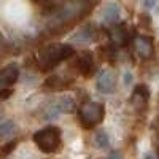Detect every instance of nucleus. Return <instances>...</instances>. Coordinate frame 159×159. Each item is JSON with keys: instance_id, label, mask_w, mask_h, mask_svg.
<instances>
[{"instance_id": "obj_4", "label": "nucleus", "mask_w": 159, "mask_h": 159, "mask_svg": "<svg viewBox=\"0 0 159 159\" xmlns=\"http://www.w3.org/2000/svg\"><path fill=\"white\" fill-rule=\"evenodd\" d=\"M86 8V3L84 0H70V2H67L61 10L56 11V15L52 16V22L51 24H64L67 21H72L75 18H78L81 13L84 11Z\"/></svg>"}, {"instance_id": "obj_5", "label": "nucleus", "mask_w": 159, "mask_h": 159, "mask_svg": "<svg viewBox=\"0 0 159 159\" xmlns=\"http://www.w3.org/2000/svg\"><path fill=\"white\" fill-rule=\"evenodd\" d=\"M19 78V69L16 64H8L7 67L2 69V72H0V86H2V89L5 88H10L13 86Z\"/></svg>"}, {"instance_id": "obj_14", "label": "nucleus", "mask_w": 159, "mask_h": 159, "mask_svg": "<svg viewBox=\"0 0 159 159\" xmlns=\"http://www.w3.org/2000/svg\"><path fill=\"white\" fill-rule=\"evenodd\" d=\"M59 108H61L62 111H70V110L73 108V102H72V99H70V97L62 99L61 103H59Z\"/></svg>"}, {"instance_id": "obj_6", "label": "nucleus", "mask_w": 159, "mask_h": 159, "mask_svg": "<svg viewBox=\"0 0 159 159\" xmlns=\"http://www.w3.org/2000/svg\"><path fill=\"white\" fill-rule=\"evenodd\" d=\"M97 89L102 94H111L115 91V76L110 70H103L97 76Z\"/></svg>"}, {"instance_id": "obj_3", "label": "nucleus", "mask_w": 159, "mask_h": 159, "mask_svg": "<svg viewBox=\"0 0 159 159\" xmlns=\"http://www.w3.org/2000/svg\"><path fill=\"white\" fill-rule=\"evenodd\" d=\"M80 121L86 129L94 127L96 124H99L103 119V105L102 103H96V102H89L84 103L78 111Z\"/></svg>"}, {"instance_id": "obj_17", "label": "nucleus", "mask_w": 159, "mask_h": 159, "mask_svg": "<svg viewBox=\"0 0 159 159\" xmlns=\"http://www.w3.org/2000/svg\"><path fill=\"white\" fill-rule=\"evenodd\" d=\"M15 147H16V142H10L8 145H5L3 147V154H8L11 150H15Z\"/></svg>"}, {"instance_id": "obj_18", "label": "nucleus", "mask_w": 159, "mask_h": 159, "mask_svg": "<svg viewBox=\"0 0 159 159\" xmlns=\"http://www.w3.org/2000/svg\"><path fill=\"white\" fill-rule=\"evenodd\" d=\"M143 3H145V7H147V8H153V7H156L157 0H143Z\"/></svg>"}, {"instance_id": "obj_2", "label": "nucleus", "mask_w": 159, "mask_h": 159, "mask_svg": "<svg viewBox=\"0 0 159 159\" xmlns=\"http://www.w3.org/2000/svg\"><path fill=\"white\" fill-rule=\"evenodd\" d=\"M61 130L56 126H48L34 134L35 145L43 153H56L61 147Z\"/></svg>"}, {"instance_id": "obj_7", "label": "nucleus", "mask_w": 159, "mask_h": 159, "mask_svg": "<svg viewBox=\"0 0 159 159\" xmlns=\"http://www.w3.org/2000/svg\"><path fill=\"white\" fill-rule=\"evenodd\" d=\"M76 69L81 72L83 75H92V72L96 70V64H94V59L89 52H83V54L78 56V61H76Z\"/></svg>"}, {"instance_id": "obj_13", "label": "nucleus", "mask_w": 159, "mask_h": 159, "mask_svg": "<svg viewBox=\"0 0 159 159\" xmlns=\"http://www.w3.org/2000/svg\"><path fill=\"white\" fill-rule=\"evenodd\" d=\"M137 97H140L142 100H148L150 99V91H148V88L145 86V84H140L139 88H135L134 99H137Z\"/></svg>"}, {"instance_id": "obj_9", "label": "nucleus", "mask_w": 159, "mask_h": 159, "mask_svg": "<svg viewBox=\"0 0 159 159\" xmlns=\"http://www.w3.org/2000/svg\"><path fill=\"white\" fill-rule=\"evenodd\" d=\"M15 132H16V124L10 121V119H3L2 124H0V135L7 139V137H13Z\"/></svg>"}, {"instance_id": "obj_20", "label": "nucleus", "mask_w": 159, "mask_h": 159, "mask_svg": "<svg viewBox=\"0 0 159 159\" xmlns=\"http://www.w3.org/2000/svg\"><path fill=\"white\" fill-rule=\"evenodd\" d=\"M124 83H126V84H130V83H132V75H130L129 72L124 75Z\"/></svg>"}, {"instance_id": "obj_1", "label": "nucleus", "mask_w": 159, "mask_h": 159, "mask_svg": "<svg viewBox=\"0 0 159 159\" xmlns=\"http://www.w3.org/2000/svg\"><path fill=\"white\" fill-rule=\"evenodd\" d=\"M73 48L70 45H64V43H54L49 45L43 49V52L40 54V67L43 70H51L52 67H56L57 64L62 61L69 59L73 56Z\"/></svg>"}, {"instance_id": "obj_19", "label": "nucleus", "mask_w": 159, "mask_h": 159, "mask_svg": "<svg viewBox=\"0 0 159 159\" xmlns=\"http://www.w3.org/2000/svg\"><path fill=\"white\" fill-rule=\"evenodd\" d=\"M108 159H123V156H121V153H119V151H113V153H110Z\"/></svg>"}, {"instance_id": "obj_15", "label": "nucleus", "mask_w": 159, "mask_h": 159, "mask_svg": "<svg viewBox=\"0 0 159 159\" xmlns=\"http://www.w3.org/2000/svg\"><path fill=\"white\" fill-rule=\"evenodd\" d=\"M61 113H62V110H61L59 107H54V108H51V110H49V113H46V119H48V121H49V119L52 121V119H56Z\"/></svg>"}, {"instance_id": "obj_16", "label": "nucleus", "mask_w": 159, "mask_h": 159, "mask_svg": "<svg viewBox=\"0 0 159 159\" xmlns=\"http://www.w3.org/2000/svg\"><path fill=\"white\" fill-rule=\"evenodd\" d=\"M11 94H13V91H8V88H5V89L0 91V99H2V100H7V97H10Z\"/></svg>"}, {"instance_id": "obj_8", "label": "nucleus", "mask_w": 159, "mask_h": 159, "mask_svg": "<svg viewBox=\"0 0 159 159\" xmlns=\"http://www.w3.org/2000/svg\"><path fill=\"white\" fill-rule=\"evenodd\" d=\"M135 49L142 57H150L153 52V45L150 40L140 37V38H135Z\"/></svg>"}, {"instance_id": "obj_12", "label": "nucleus", "mask_w": 159, "mask_h": 159, "mask_svg": "<svg viewBox=\"0 0 159 159\" xmlns=\"http://www.w3.org/2000/svg\"><path fill=\"white\" fill-rule=\"evenodd\" d=\"M96 145L99 148H108V145H110V140H108V135H107V132H103V130H100V132H97L96 134Z\"/></svg>"}, {"instance_id": "obj_21", "label": "nucleus", "mask_w": 159, "mask_h": 159, "mask_svg": "<svg viewBox=\"0 0 159 159\" xmlns=\"http://www.w3.org/2000/svg\"><path fill=\"white\" fill-rule=\"evenodd\" d=\"M145 159H157V157H156V156H154L153 153H148L147 156H145Z\"/></svg>"}, {"instance_id": "obj_11", "label": "nucleus", "mask_w": 159, "mask_h": 159, "mask_svg": "<svg viewBox=\"0 0 159 159\" xmlns=\"http://www.w3.org/2000/svg\"><path fill=\"white\" fill-rule=\"evenodd\" d=\"M94 38H96L94 30H92L91 27H86V29H83L81 32L76 34L75 42H78V43H89V42H92Z\"/></svg>"}, {"instance_id": "obj_10", "label": "nucleus", "mask_w": 159, "mask_h": 159, "mask_svg": "<svg viewBox=\"0 0 159 159\" xmlns=\"http://www.w3.org/2000/svg\"><path fill=\"white\" fill-rule=\"evenodd\" d=\"M118 16H119V10H118V7L115 3H110L107 8L103 10V15H102L103 21H107V22H115L118 19Z\"/></svg>"}]
</instances>
